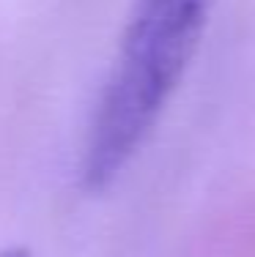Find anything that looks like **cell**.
<instances>
[{"instance_id":"cell-2","label":"cell","mask_w":255,"mask_h":257,"mask_svg":"<svg viewBox=\"0 0 255 257\" xmlns=\"http://www.w3.org/2000/svg\"><path fill=\"white\" fill-rule=\"evenodd\" d=\"M0 257H30V252L22 246H11V249H6V252H0Z\"/></svg>"},{"instance_id":"cell-1","label":"cell","mask_w":255,"mask_h":257,"mask_svg":"<svg viewBox=\"0 0 255 257\" xmlns=\"http://www.w3.org/2000/svg\"><path fill=\"white\" fill-rule=\"evenodd\" d=\"M214 0H135L82 151V183L96 192L143 148L195 55Z\"/></svg>"}]
</instances>
